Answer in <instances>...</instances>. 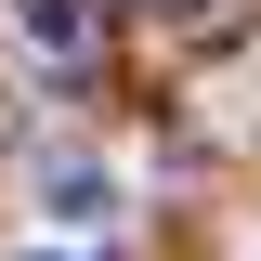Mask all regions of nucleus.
Segmentation results:
<instances>
[{
  "mask_svg": "<svg viewBox=\"0 0 261 261\" xmlns=\"http://www.w3.org/2000/svg\"><path fill=\"white\" fill-rule=\"evenodd\" d=\"M13 27H27L39 53H53V65H79V53L105 39V13H92V0H13Z\"/></svg>",
  "mask_w": 261,
  "mask_h": 261,
  "instance_id": "nucleus-1",
  "label": "nucleus"
},
{
  "mask_svg": "<svg viewBox=\"0 0 261 261\" xmlns=\"http://www.w3.org/2000/svg\"><path fill=\"white\" fill-rule=\"evenodd\" d=\"M92 209H105V170L92 157H53V222H92Z\"/></svg>",
  "mask_w": 261,
  "mask_h": 261,
  "instance_id": "nucleus-2",
  "label": "nucleus"
}]
</instances>
